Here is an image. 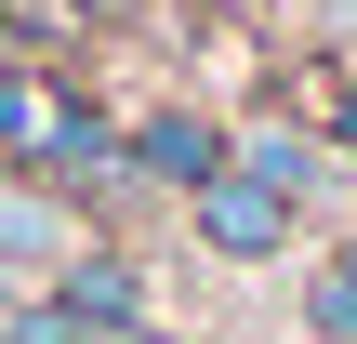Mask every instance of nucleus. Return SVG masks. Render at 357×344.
Segmentation results:
<instances>
[{"instance_id": "f03ea898", "label": "nucleus", "mask_w": 357, "mask_h": 344, "mask_svg": "<svg viewBox=\"0 0 357 344\" xmlns=\"http://www.w3.org/2000/svg\"><path fill=\"white\" fill-rule=\"evenodd\" d=\"M0 146H13L26 172H119V133H106L66 80H26V66H0Z\"/></svg>"}, {"instance_id": "20e7f679", "label": "nucleus", "mask_w": 357, "mask_h": 344, "mask_svg": "<svg viewBox=\"0 0 357 344\" xmlns=\"http://www.w3.org/2000/svg\"><path fill=\"white\" fill-rule=\"evenodd\" d=\"M119 159H132V172H159V186H185V199H199V186H212V172H225V133H212V119H185V106H159V119H146V133H132V146H119Z\"/></svg>"}, {"instance_id": "0eeeda50", "label": "nucleus", "mask_w": 357, "mask_h": 344, "mask_svg": "<svg viewBox=\"0 0 357 344\" xmlns=\"http://www.w3.org/2000/svg\"><path fill=\"white\" fill-rule=\"evenodd\" d=\"M66 13H79V0H0V27H40V40H53Z\"/></svg>"}, {"instance_id": "7ed1b4c3", "label": "nucleus", "mask_w": 357, "mask_h": 344, "mask_svg": "<svg viewBox=\"0 0 357 344\" xmlns=\"http://www.w3.org/2000/svg\"><path fill=\"white\" fill-rule=\"evenodd\" d=\"M199 239H212L225 265H265V252H291V199H278L265 172H238V159H225V172L199 186Z\"/></svg>"}, {"instance_id": "39448f33", "label": "nucleus", "mask_w": 357, "mask_h": 344, "mask_svg": "<svg viewBox=\"0 0 357 344\" xmlns=\"http://www.w3.org/2000/svg\"><path fill=\"white\" fill-rule=\"evenodd\" d=\"M305 318H318L331 344H357V239L331 252V265H318V278H305Z\"/></svg>"}, {"instance_id": "423d86ee", "label": "nucleus", "mask_w": 357, "mask_h": 344, "mask_svg": "<svg viewBox=\"0 0 357 344\" xmlns=\"http://www.w3.org/2000/svg\"><path fill=\"white\" fill-rule=\"evenodd\" d=\"M238 172H265L278 199H305V186H318V146H305V133H252V146H238Z\"/></svg>"}, {"instance_id": "f257e3e1", "label": "nucleus", "mask_w": 357, "mask_h": 344, "mask_svg": "<svg viewBox=\"0 0 357 344\" xmlns=\"http://www.w3.org/2000/svg\"><path fill=\"white\" fill-rule=\"evenodd\" d=\"M13 344H172V331L146 318V278H132V265L79 252L53 292H26V305H13Z\"/></svg>"}, {"instance_id": "6e6552de", "label": "nucleus", "mask_w": 357, "mask_h": 344, "mask_svg": "<svg viewBox=\"0 0 357 344\" xmlns=\"http://www.w3.org/2000/svg\"><path fill=\"white\" fill-rule=\"evenodd\" d=\"M331 13H344V27H357V0H331Z\"/></svg>"}]
</instances>
